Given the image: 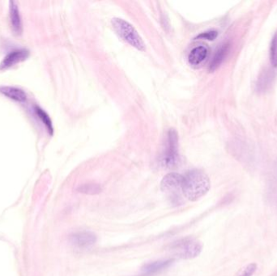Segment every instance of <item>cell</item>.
Returning <instances> with one entry per match:
<instances>
[{"label":"cell","mask_w":277,"mask_h":276,"mask_svg":"<svg viewBox=\"0 0 277 276\" xmlns=\"http://www.w3.org/2000/svg\"><path fill=\"white\" fill-rule=\"evenodd\" d=\"M9 16H10V21L13 32L16 35L21 34L23 31L21 16H20V10L18 8L17 3L15 1L9 2Z\"/></svg>","instance_id":"8"},{"label":"cell","mask_w":277,"mask_h":276,"mask_svg":"<svg viewBox=\"0 0 277 276\" xmlns=\"http://www.w3.org/2000/svg\"><path fill=\"white\" fill-rule=\"evenodd\" d=\"M173 262H174L173 259H165V260L152 262V263H149V264L143 266L142 271L145 274H154V273H157V272H161V271L169 268L173 264Z\"/></svg>","instance_id":"13"},{"label":"cell","mask_w":277,"mask_h":276,"mask_svg":"<svg viewBox=\"0 0 277 276\" xmlns=\"http://www.w3.org/2000/svg\"><path fill=\"white\" fill-rule=\"evenodd\" d=\"M210 179L204 171L193 169L183 176L182 192L188 200L197 201L210 190Z\"/></svg>","instance_id":"1"},{"label":"cell","mask_w":277,"mask_h":276,"mask_svg":"<svg viewBox=\"0 0 277 276\" xmlns=\"http://www.w3.org/2000/svg\"><path fill=\"white\" fill-rule=\"evenodd\" d=\"M35 113L37 117L39 118L40 120L42 122L44 125L46 126L47 131L50 135H53L54 132V128H53L52 122L50 120V117L42 109L40 108L38 106H35Z\"/></svg>","instance_id":"14"},{"label":"cell","mask_w":277,"mask_h":276,"mask_svg":"<svg viewBox=\"0 0 277 276\" xmlns=\"http://www.w3.org/2000/svg\"><path fill=\"white\" fill-rule=\"evenodd\" d=\"M71 244L77 249H89L95 245L97 236L95 233L89 231L77 232L70 236Z\"/></svg>","instance_id":"6"},{"label":"cell","mask_w":277,"mask_h":276,"mask_svg":"<svg viewBox=\"0 0 277 276\" xmlns=\"http://www.w3.org/2000/svg\"><path fill=\"white\" fill-rule=\"evenodd\" d=\"M208 49L204 45L194 48L188 55V62L191 66L197 67L208 58Z\"/></svg>","instance_id":"11"},{"label":"cell","mask_w":277,"mask_h":276,"mask_svg":"<svg viewBox=\"0 0 277 276\" xmlns=\"http://www.w3.org/2000/svg\"><path fill=\"white\" fill-rule=\"evenodd\" d=\"M203 250V245L198 240L192 238H182L173 242L169 251L175 257L182 259H192L198 257Z\"/></svg>","instance_id":"3"},{"label":"cell","mask_w":277,"mask_h":276,"mask_svg":"<svg viewBox=\"0 0 277 276\" xmlns=\"http://www.w3.org/2000/svg\"><path fill=\"white\" fill-rule=\"evenodd\" d=\"M182 181L183 176L178 173H171L163 177L160 189L166 194L170 203L174 205L182 204Z\"/></svg>","instance_id":"4"},{"label":"cell","mask_w":277,"mask_h":276,"mask_svg":"<svg viewBox=\"0 0 277 276\" xmlns=\"http://www.w3.org/2000/svg\"><path fill=\"white\" fill-rule=\"evenodd\" d=\"M163 166L167 168L177 167L179 162L178 135L174 129H170L167 134L165 152L162 156Z\"/></svg>","instance_id":"5"},{"label":"cell","mask_w":277,"mask_h":276,"mask_svg":"<svg viewBox=\"0 0 277 276\" xmlns=\"http://www.w3.org/2000/svg\"><path fill=\"white\" fill-rule=\"evenodd\" d=\"M257 270V265L256 264H251L243 268L238 272L236 276H252Z\"/></svg>","instance_id":"17"},{"label":"cell","mask_w":277,"mask_h":276,"mask_svg":"<svg viewBox=\"0 0 277 276\" xmlns=\"http://www.w3.org/2000/svg\"><path fill=\"white\" fill-rule=\"evenodd\" d=\"M275 75L271 69H265L260 74L256 84V91L264 93L272 86Z\"/></svg>","instance_id":"10"},{"label":"cell","mask_w":277,"mask_h":276,"mask_svg":"<svg viewBox=\"0 0 277 276\" xmlns=\"http://www.w3.org/2000/svg\"><path fill=\"white\" fill-rule=\"evenodd\" d=\"M78 191L83 194L95 195L102 191V188L98 184H84L78 188Z\"/></svg>","instance_id":"15"},{"label":"cell","mask_w":277,"mask_h":276,"mask_svg":"<svg viewBox=\"0 0 277 276\" xmlns=\"http://www.w3.org/2000/svg\"><path fill=\"white\" fill-rule=\"evenodd\" d=\"M271 63L273 67H277V33L273 37L270 48Z\"/></svg>","instance_id":"16"},{"label":"cell","mask_w":277,"mask_h":276,"mask_svg":"<svg viewBox=\"0 0 277 276\" xmlns=\"http://www.w3.org/2000/svg\"><path fill=\"white\" fill-rule=\"evenodd\" d=\"M111 23L116 33L123 40L137 50L141 51L144 50L145 44L143 42V39L130 23L120 18H114Z\"/></svg>","instance_id":"2"},{"label":"cell","mask_w":277,"mask_h":276,"mask_svg":"<svg viewBox=\"0 0 277 276\" xmlns=\"http://www.w3.org/2000/svg\"><path fill=\"white\" fill-rule=\"evenodd\" d=\"M28 56H29V51L26 49H17L9 52L3 58L2 63H0V70L3 71V70L9 69L14 67L15 65L26 60Z\"/></svg>","instance_id":"7"},{"label":"cell","mask_w":277,"mask_h":276,"mask_svg":"<svg viewBox=\"0 0 277 276\" xmlns=\"http://www.w3.org/2000/svg\"><path fill=\"white\" fill-rule=\"evenodd\" d=\"M217 35H218L217 31H207V32H202L200 34L198 35L196 39H204V40H208V41H213L214 39L217 38Z\"/></svg>","instance_id":"18"},{"label":"cell","mask_w":277,"mask_h":276,"mask_svg":"<svg viewBox=\"0 0 277 276\" xmlns=\"http://www.w3.org/2000/svg\"><path fill=\"white\" fill-rule=\"evenodd\" d=\"M0 93L9 99L13 100L15 102H20V103L26 102V93L23 89H19L16 87H1L0 88Z\"/></svg>","instance_id":"9"},{"label":"cell","mask_w":277,"mask_h":276,"mask_svg":"<svg viewBox=\"0 0 277 276\" xmlns=\"http://www.w3.org/2000/svg\"><path fill=\"white\" fill-rule=\"evenodd\" d=\"M230 43H224L221 45V47H219L218 50L215 53L214 56L211 61L210 65H209V70L211 71H214L217 69L221 63H223L225 58L227 57L229 52H230Z\"/></svg>","instance_id":"12"}]
</instances>
